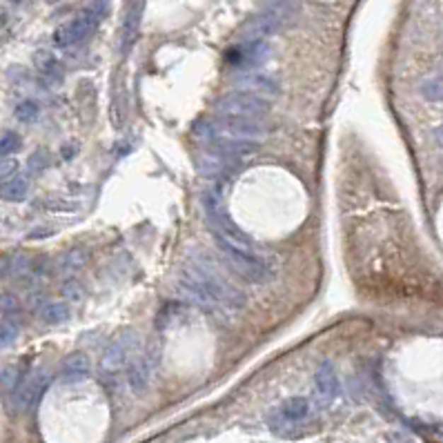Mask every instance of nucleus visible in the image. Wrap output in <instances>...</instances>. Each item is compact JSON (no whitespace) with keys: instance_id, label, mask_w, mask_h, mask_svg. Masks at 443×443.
Wrapping results in <instances>:
<instances>
[{"instance_id":"obj_1","label":"nucleus","mask_w":443,"mask_h":443,"mask_svg":"<svg viewBox=\"0 0 443 443\" xmlns=\"http://www.w3.org/2000/svg\"><path fill=\"white\" fill-rule=\"evenodd\" d=\"M180 292L185 294L194 305L209 312L217 310H241L246 305V294L232 283H227L214 272L205 261H194L183 270Z\"/></svg>"},{"instance_id":"obj_2","label":"nucleus","mask_w":443,"mask_h":443,"mask_svg":"<svg viewBox=\"0 0 443 443\" xmlns=\"http://www.w3.org/2000/svg\"><path fill=\"white\" fill-rule=\"evenodd\" d=\"M196 136L203 141L209 139H241V141H263L267 136V127L261 118H246V116H217L212 120L196 125Z\"/></svg>"},{"instance_id":"obj_3","label":"nucleus","mask_w":443,"mask_h":443,"mask_svg":"<svg viewBox=\"0 0 443 443\" xmlns=\"http://www.w3.org/2000/svg\"><path fill=\"white\" fill-rule=\"evenodd\" d=\"M110 9H112V0H91L79 16L56 29L54 42L58 45V47L67 50V47H74V45L87 40L89 36H94L100 23L107 18Z\"/></svg>"},{"instance_id":"obj_4","label":"nucleus","mask_w":443,"mask_h":443,"mask_svg":"<svg viewBox=\"0 0 443 443\" xmlns=\"http://www.w3.org/2000/svg\"><path fill=\"white\" fill-rule=\"evenodd\" d=\"M214 241H217V248L221 250L227 265H230L241 279H246L250 283H265L270 279L272 270L254 248L236 246V243H230L225 238H214Z\"/></svg>"},{"instance_id":"obj_5","label":"nucleus","mask_w":443,"mask_h":443,"mask_svg":"<svg viewBox=\"0 0 443 443\" xmlns=\"http://www.w3.org/2000/svg\"><path fill=\"white\" fill-rule=\"evenodd\" d=\"M201 203H203V212H205V219L209 223V230H212L214 238H225L230 243H236V246L254 248L248 234L243 232L241 227L230 219V214L225 212L219 188H207L201 196Z\"/></svg>"},{"instance_id":"obj_6","label":"nucleus","mask_w":443,"mask_h":443,"mask_svg":"<svg viewBox=\"0 0 443 443\" xmlns=\"http://www.w3.org/2000/svg\"><path fill=\"white\" fill-rule=\"evenodd\" d=\"M136 347H139V332L132 328H123L110 341V345L105 347L100 359V372L110 376L127 368V363L136 355Z\"/></svg>"},{"instance_id":"obj_7","label":"nucleus","mask_w":443,"mask_h":443,"mask_svg":"<svg viewBox=\"0 0 443 443\" xmlns=\"http://www.w3.org/2000/svg\"><path fill=\"white\" fill-rule=\"evenodd\" d=\"M219 116H246V118H263L270 114V103L263 96L250 94V91H230L214 105Z\"/></svg>"},{"instance_id":"obj_8","label":"nucleus","mask_w":443,"mask_h":443,"mask_svg":"<svg viewBox=\"0 0 443 443\" xmlns=\"http://www.w3.org/2000/svg\"><path fill=\"white\" fill-rule=\"evenodd\" d=\"M310 401L305 396H292V399H285L279 408H274L267 415V425L272 427V432L285 435L287 430H292L294 425L303 423L310 417Z\"/></svg>"},{"instance_id":"obj_9","label":"nucleus","mask_w":443,"mask_h":443,"mask_svg":"<svg viewBox=\"0 0 443 443\" xmlns=\"http://www.w3.org/2000/svg\"><path fill=\"white\" fill-rule=\"evenodd\" d=\"M270 54H272L270 45L263 38H254V40H246L243 45H238V47L227 52V63L234 65L236 69L248 71V69L261 67L270 58Z\"/></svg>"},{"instance_id":"obj_10","label":"nucleus","mask_w":443,"mask_h":443,"mask_svg":"<svg viewBox=\"0 0 443 443\" xmlns=\"http://www.w3.org/2000/svg\"><path fill=\"white\" fill-rule=\"evenodd\" d=\"M50 379H52V374L45 368H36L32 372H27L21 379L16 390H13V405H16L18 410L32 408L42 396L45 388H47V384H50Z\"/></svg>"},{"instance_id":"obj_11","label":"nucleus","mask_w":443,"mask_h":443,"mask_svg":"<svg viewBox=\"0 0 443 443\" xmlns=\"http://www.w3.org/2000/svg\"><path fill=\"white\" fill-rule=\"evenodd\" d=\"M147 0H125L123 9V23H120V38H118V50L123 56L132 52V47L139 40V29L145 13Z\"/></svg>"},{"instance_id":"obj_12","label":"nucleus","mask_w":443,"mask_h":443,"mask_svg":"<svg viewBox=\"0 0 443 443\" xmlns=\"http://www.w3.org/2000/svg\"><path fill=\"white\" fill-rule=\"evenodd\" d=\"M289 21V9L285 3L272 7L267 11H263L261 16H256L254 21H250V25L246 27V40H254V38H265L281 32V29L287 25Z\"/></svg>"},{"instance_id":"obj_13","label":"nucleus","mask_w":443,"mask_h":443,"mask_svg":"<svg viewBox=\"0 0 443 443\" xmlns=\"http://www.w3.org/2000/svg\"><path fill=\"white\" fill-rule=\"evenodd\" d=\"M314 388H316V399L321 405H332L334 399L339 396L341 386H339V376L334 365L330 361L321 363V368L314 374Z\"/></svg>"},{"instance_id":"obj_14","label":"nucleus","mask_w":443,"mask_h":443,"mask_svg":"<svg viewBox=\"0 0 443 443\" xmlns=\"http://www.w3.org/2000/svg\"><path fill=\"white\" fill-rule=\"evenodd\" d=\"M236 87L243 89V91H250V94H256V96L279 94V83L274 81L270 74L250 71V69L236 76Z\"/></svg>"},{"instance_id":"obj_15","label":"nucleus","mask_w":443,"mask_h":443,"mask_svg":"<svg viewBox=\"0 0 443 443\" xmlns=\"http://www.w3.org/2000/svg\"><path fill=\"white\" fill-rule=\"evenodd\" d=\"M151 372H154V361H151V355H149V352L134 355L132 361L127 363V381H130V388H132L134 392H143V390L149 386Z\"/></svg>"},{"instance_id":"obj_16","label":"nucleus","mask_w":443,"mask_h":443,"mask_svg":"<svg viewBox=\"0 0 443 443\" xmlns=\"http://www.w3.org/2000/svg\"><path fill=\"white\" fill-rule=\"evenodd\" d=\"M91 374V361L85 352H71L60 365V381L63 384H81Z\"/></svg>"},{"instance_id":"obj_17","label":"nucleus","mask_w":443,"mask_h":443,"mask_svg":"<svg viewBox=\"0 0 443 443\" xmlns=\"http://www.w3.org/2000/svg\"><path fill=\"white\" fill-rule=\"evenodd\" d=\"M232 165L234 161H227L219 154H212V151H207V156H198L196 159V167H198V172H201L203 176L207 178H223L230 174L232 170Z\"/></svg>"},{"instance_id":"obj_18","label":"nucleus","mask_w":443,"mask_h":443,"mask_svg":"<svg viewBox=\"0 0 443 443\" xmlns=\"http://www.w3.org/2000/svg\"><path fill=\"white\" fill-rule=\"evenodd\" d=\"M29 192V180L25 176H9L0 183V198L9 203H21Z\"/></svg>"},{"instance_id":"obj_19","label":"nucleus","mask_w":443,"mask_h":443,"mask_svg":"<svg viewBox=\"0 0 443 443\" xmlns=\"http://www.w3.org/2000/svg\"><path fill=\"white\" fill-rule=\"evenodd\" d=\"M71 316V310L67 301H56V303H47L45 308L40 310V318L45 323H65V321Z\"/></svg>"},{"instance_id":"obj_20","label":"nucleus","mask_w":443,"mask_h":443,"mask_svg":"<svg viewBox=\"0 0 443 443\" xmlns=\"http://www.w3.org/2000/svg\"><path fill=\"white\" fill-rule=\"evenodd\" d=\"M419 91L425 100L430 103H443V74L437 76H427V79L421 81Z\"/></svg>"},{"instance_id":"obj_21","label":"nucleus","mask_w":443,"mask_h":443,"mask_svg":"<svg viewBox=\"0 0 443 443\" xmlns=\"http://www.w3.org/2000/svg\"><path fill=\"white\" fill-rule=\"evenodd\" d=\"M34 63H36V67H38V71L42 76H47V79H58L60 63H58V58L52 52H36Z\"/></svg>"},{"instance_id":"obj_22","label":"nucleus","mask_w":443,"mask_h":443,"mask_svg":"<svg viewBox=\"0 0 443 443\" xmlns=\"http://www.w3.org/2000/svg\"><path fill=\"white\" fill-rule=\"evenodd\" d=\"M87 258H89V254H87V250H69L63 258H60V270H63L65 274H71V272H79L85 263H87Z\"/></svg>"},{"instance_id":"obj_23","label":"nucleus","mask_w":443,"mask_h":443,"mask_svg":"<svg viewBox=\"0 0 443 443\" xmlns=\"http://www.w3.org/2000/svg\"><path fill=\"white\" fill-rule=\"evenodd\" d=\"M18 334H21V328L13 323V321H9V318L0 321V350L9 347L13 341L18 339Z\"/></svg>"},{"instance_id":"obj_24","label":"nucleus","mask_w":443,"mask_h":443,"mask_svg":"<svg viewBox=\"0 0 443 443\" xmlns=\"http://www.w3.org/2000/svg\"><path fill=\"white\" fill-rule=\"evenodd\" d=\"M38 103L36 100H23L18 107H16V118L21 123H34L38 118Z\"/></svg>"},{"instance_id":"obj_25","label":"nucleus","mask_w":443,"mask_h":443,"mask_svg":"<svg viewBox=\"0 0 443 443\" xmlns=\"http://www.w3.org/2000/svg\"><path fill=\"white\" fill-rule=\"evenodd\" d=\"M23 141H21V136L16 132H7L3 139H0V156H11V154H16V151L21 149Z\"/></svg>"},{"instance_id":"obj_26","label":"nucleus","mask_w":443,"mask_h":443,"mask_svg":"<svg viewBox=\"0 0 443 443\" xmlns=\"http://www.w3.org/2000/svg\"><path fill=\"white\" fill-rule=\"evenodd\" d=\"M18 170V161L13 156H0V180L13 176Z\"/></svg>"},{"instance_id":"obj_27","label":"nucleus","mask_w":443,"mask_h":443,"mask_svg":"<svg viewBox=\"0 0 443 443\" xmlns=\"http://www.w3.org/2000/svg\"><path fill=\"white\" fill-rule=\"evenodd\" d=\"M63 297H67L71 301H79L83 297V285L79 281H74V279H67L63 283Z\"/></svg>"},{"instance_id":"obj_28","label":"nucleus","mask_w":443,"mask_h":443,"mask_svg":"<svg viewBox=\"0 0 443 443\" xmlns=\"http://www.w3.org/2000/svg\"><path fill=\"white\" fill-rule=\"evenodd\" d=\"M0 310L3 312H18L21 310V303L16 297H0Z\"/></svg>"},{"instance_id":"obj_29","label":"nucleus","mask_w":443,"mask_h":443,"mask_svg":"<svg viewBox=\"0 0 443 443\" xmlns=\"http://www.w3.org/2000/svg\"><path fill=\"white\" fill-rule=\"evenodd\" d=\"M432 141H435V145H437V147H441V149H443V125H441V127H437V130L432 132Z\"/></svg>"},{"instance_id":"obj_30","label":"nucleus","mask_w":443,"mask_h":443,"mask_svg":"<svg viewBox=\"0 0 443 443\" xmlns=\"http://www.w3.org/2000/svg\"><path fill=\"white\" fill-rule=\"evenodd\" d=\"M439 71L443 74V60H441V63H439Z\"/></svg>"}]
</instances>
